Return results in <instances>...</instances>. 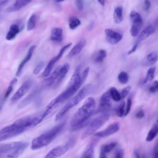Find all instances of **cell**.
<instances>
[{
  "instance_id": "11",
  "label": "cell",
  "mask_w": 158,
  "mask_h": 158,
  "mask_svg": "<svg viewBox=\"0 0 158 158\" xmlns=\"http://www.w3.org/2000/svg\"><path fill=\"white\" fill-rule=\"evenodd\" d=\"M46 87L44 86L43 83H41L40 85L37 86L19 105L18 107L19 109H22L28 105L30 103H31L43 91V89H44Z\"/></svg>"
},
{
  "instance_id": "23",
  "label": "cell",
  "mask_w": 158,
  "mask_h": 158,
  "mask_svg": "<svg viewBox=\"0 0 158 158\" xmlns=\"http://www.w3.org/2000/svg\"><path fill=\"white\" fill-rule=\"evenodd\" d=\"M117 146L116 142H111L107 144H103L101 147V152L99 154V157L101 158H106L107 154L112 151Z\"/></svg>"
},
{
  "instance_id": "6",
  "label": "cell",
  "mask_w": 158,
  "mask_h": 158,
  "mask_svg": "<svg viewBox=\"0 0 158 158\" xmlns=\"http://www.w3.org/2000/svg\"><path fill=\"white\" fill-rule=\"evenodd\" d=\"M109 118V114L106 111L101 112V113L89 122L86 129L81 134V138L84 139L94 133L99 128H100Z\"/></svg>"
},
{
  "instance_id": "46",
  "label": "cell",
  "mask_w": 158,
  "mask_h": 158,
  "mask_svg": "<svg viewBox=\"0 0 158 158\" xmlns=\"http://www.w3.org/2000/svg\"><path fill=\"white\" fill-rule=\"evenodd\" d=\"M134 156L135 157H136V158L140 157V156H139V154L138 151H134Z\"/></svg>"
},
{
  "instance_id": "42",
  "label": "cell",
  "mask_w": 158,
  "mask_h": 158,
  "mask_svg": "<svg viewBox=\"0 0 158 158\" xmlns=\"http://www.w3.org/2000/svg\"><path fill=\"white\" fill-rule=\"evenodd\" d=\"M10 0H0V12L7 4Z\"/></svg>"
},
{
  "instance_id": "3",
  "label": "cell",
  "mask_w": 158,
  "mask_h": 158,
  "mask_svg": "<svg viewBox=\"0 0 158 158\" xmlns=\"http://www.w3.org/2000/svg\"><path fill=\"white\" fill-rule=\"evenodd\" d=\"M65 122H61L50 130L33 138L31 143V149L36 150L50 144L62 131L65 126Z\"/></svg>"
},
{
  "instance_id": "25",
  "label": "cell",
  "mask_w": 158,
  "mask_h": 158,
  "mask_svg": "<svg viewBox=\"0 0 158 158\" xmlns=\"http://www.w3.org/2000/svg\"><path fill=\"white\" fill-rule=\"evenodd\" d=\"M114 22L118 24L120 23L123 20V8L121 6L117 7L114 12L113 14Z\"/></svg>"
},
{
  "instance_id": "10",
  "label": "cell",
  "mask_w": 158,
  "mask_h": 158,
  "mask_svg": "<svg viewBox=\"0 0 158 158\" xmlns=\"http://www.w3.org/2000/svg\"><path fill=\"white\" fill-rule=\"evenodd\" d=\"M33 83V80L31 78H29L24 81L19 88L16 91L11 98V102H15L19 99L22 98L30 89Z\"/></svg>"
},
{
  "instance_id": "45",
  "label": "cell",
  "mask_w": 158,
  "mask_h": 158,
  "mask_svg": "<svg viewBox=\"0 0 158 158\" xmlns=\"http://www.w3.org/2000/svg\"><path fill=\"white\" fill-rule=\"evenodd\" d=\"M138 46V44H136V43H135V44L133 46V47L128 51V55H130V54H131L132 53H133L134 52H135V51L136 50Z\"/></svg>"
},
{
  "instance_id": "34",
  "label": "cell",
  "mask_w": 158,
  "mask_h": 158,
  "mask_svg": "<svg viewBox=\"0 0 158 158\" xmlns=\"http://www.w3.org/2000/svg\"><path fill=\"white\" fill-rule=\"evenodd\" d=\"M125 104L124 102H122L120 103V104L118 106V107L116 109V113L118 117H122L125 115Z\"/></svg>"
},
{
  "instance_id": "20",
  "label": "cell",
  "mask_w": 158,
  "mask_h": 158,
  "mask_svg": "<svg viewBox=\"0 0 158 158\" xmlns=\"http://www.w3.org/2000/svg\"><path fill=\"white\" fill-rule=\"evenodd\" d=\"M20 31V28L19 25L17 23H12L6 35V39L8 41H10L14 40L16 36L19 33Z\"/></svg>"
},
{
  "instance_id": "21",
  "label": "cell",
  "mask_w": 158,
  "mask_h": 158,
  "mask_svg": "<svg viewBox=\"0 0 158 158\" xmlns=\"http://www.w3.org/2000/svg\"><path fill=\"white\" fill-rule=\"evenodd\" d=\"M96 140L93 139L92 140L86 147L85 151H83L81 157L83 158H91L94 157V147L96 144Z\"/></svg>"
},
{
  "instance_id": "24",
  "label": "cell",
  "mask_w": 158,
  "mask_h": 158,
  "mask_svg": "<svg viewBox=\"0 0 158 158\" xmlns=\"http://www.w3.org/2000/svg\"><path fill=\"white\" fill-rule=\"evenodd\" d=\"M157 133H158V125H157V122H156V123L153 125L152 128L149 131L146 137V141L147 142H150L152 141L157 136Z\"/></svg>"
},
{
  "instance_id": "4",
  "label": "cell",
  "mask_w": 158,
  "mask_h": 158,
  "mask_svg": "<svg viewBox=\"0 0 158 158\" xmlns=\"http://www.w3.org/2000/svg\"><path fill=\"white\" fill-rule=\"evenodd\" d=\"M93 88L92 84L85 85L80 91L64 106V107L59 111L56 115V121L59 120L71 108L80 102L88 94H89Z\"/></svg>"
},
{
  "instance_id": "49",
  "label": "cell",
  "mask_w": 158,
  "mask_h": 158,
  "mask_svg": "<svg viewBox=\"0 0 158 158\" xmlns=\"http://www.w3.org/2000/svg\"><path fill=\"white\" fill-rule=\"evenodd\" d=\"M1 104H0V110H1Z\"/></svg>"
},
{
  "instance_id": "41",
  "label": "cell",
  "mask_w": 158,
  "mask_h": 158,
  "mask_svg": "<svg viewBox=\"0 0 158 158\" xmlns=\"http://www.w3.org/2000/svg\"><path fill=\"white\" fill-rule=\"evenodd\" d=\"M75 4L78 10H82L83 9V0H75Z\"/></svg>"
},
{
  "instance_id": "28",
  "label": "cell",
  "mask_w": 158,
  "mask_h": 158,
  "mask_svg": "<svg viewBox=\"0 0 158 158\" xmlns=\"http://www.w3.org/2000/svg\"><path fill=\"white\" fill-rule=\"evenodd\" d=\"M81 25L80 20L77 17H70L69 19V27L71 30H75Z\"/></svg>"
},
{
  "instance_id": "43",
  "label": "cell",
  "mask_w": 158,
  "mask_h": 158,
  "mask_svg": "<svg viewBox=\"0 0 158 158\" xmlns=\"http://www.w3.org/2000/svg\"><path fill=\"white\" fill-rule=\"evenodd\" d=\"M151 7V2L149 0H144V9L145 10H148Z\"/></svg>"
},
{
  "instance_id": "39",
  "label": "cell",
  "mask_w": 158,
  "mask_h": 158,
  "mask_svg": "<svg viewBox=\"0 0 158 158\" xmlns=\"http://www.w3.org/2000/svg\"><path fill=\"white\" fill-rule=\"evenodd\" d=\"M123 154H124L123 151L121 149H118L115 151L114 157L115 158H122V157H123Z\"/></svg>"
},
{
  "instance_id": "30",
  "label": "cell",
  "mask_w": 158,
  "mask_h": 158,
  "mask_svg": "<svg viewBox=\"0 0 158 158\" xmlns=\"http://www.w3.org/2000/svg\"><path fill=\"white\" fill-rule=\"evenodd\" d=\"M36 15L35 14H33L31 15L30 18L27 21V29L28 31H31L33 30L36 27Z\"/></svg>"
},
{
  "instance_id": "36",
  "label": "cell",
  "mask_w": 158,
  "mask_h": 158,
  "mask_svg": "<svg viewBox=\"0 0 158 158\" xmlns=\"http://www.w3.org/2000/svg\"><path fill=\"white\" fill-rule=\"evenodd\" d=\"M131 90V86H127L125 88H123L121 92L120 93V97H121V99H124L125 98H126V96L128 94V93H130Z\"/></svg>"
},
{
  "instance_id": "50",
  "label": "cell",
  "mask_w": 158,
  "mask_h": 158,
  "mask_svg": "<svg viewBox=\"0 0 158 158\" xmlns=\"http://www.w3.org/2000/svg\"><path fill=\"white\" fill-rule=\"evenodd\" d=\"M1 17H1V16H0V20H1Z\"/></svg>"
},
{
  "instance_id": "14",
  "label": "cell",
  "mask_w": 158,
  "mask_h": 158,
  "mask_svg": "<svg viewBox=\"0 0 158 158\" xmlns=\"http://www.w3.org/2000/svg\"><path fill=\"white\" fill-rule=\"evenodd\" d=\"M112 99L108 91L104 93L100 98L99 107V112L106 111L109 109L112 106Z\"/></svg>"
},
{
  "instance_id": "17",
  "label": "cell",
  "mask_w": 158,
  "mask_h": 158,
  "mask_svg": "<svg viewBox=\"0 0 158 158\" xmlns=\"http://www.w3.org/2000/svg\"><path fill=\"white\" fill-rule=\"evenodd\" d=\"M155 31H156V28L153 25H149L146 26L138 36V38L135 43L139 45V44L141 42H142L143 41L146 40L147 38H148L150 35H151L152 33H154Z\"/></svg>"
},
{
  "instance_id": "31",
  "label": "cell",
  "mask_w": 158,
  "mask_h": 158,
  "mask_svg": "<svg viewBox=\"0 0 158 158\" xmlns=\"http://www.w3.org/2000/svg\"><path fill=\"white\" fill-rule=\"evenodd\" d=\"M112 99L115 102H118L121 99L120 94L115 87H111L108 90Z\"/></svg>"
},
{
  "instance_id": "22",
  "label": "cell",
  "mask_w": 158,
  "mask_h": 158,
  "mask_svg": "<svg viewBox=\"0 0 158 158\" xmlns=\"http://www.w3.org/2000/svg\"><path fill=\"white\" fill-rule=\"evenodd\" d=\"M50 40L51 41L60 43L63 40V30L61 28L59 27H55L52 28L51 36H50Z\"/></svg>"
},
{
  "instance_id": "9",
  "label": "cell",
  "mask_w": 158,
  "mask_h": 158,
  "mask_svg": "<svg viewBox=\"0 0 158 158\" xmlns=\"http://www.w3.org/2000/svg\"><path fill=\"white\" fill-rule=\"evenodd\" d=\"M72 44V43H70L67 44H65V46H64L60 49V51H59V52H58V54H57L56 56H54V57H52V58L50 60V61H49V62H48V64H47L46 68L44 69V71H43V73H42V76H43V77H48V76L51 74V72H52V69H53V67H54L55 64H56L57 61H59V60L60 59V58L62 57L63 54L65 52V51L69 48H70V47L71 46Z\"/></svg>"
},
{
  "instance_id": "38",
  "label": "cell",
  "mask_w": 158,
  "mask_h": 158,
  "mask_svg": "<svg viewBox=\"0 0 158 158\" xmlns=\"http://www.w3.org/2000/svg\"><path fill=\"white\" fill-rule=\"evenodd\" d=\"M131 105H132V101H131V99L129 98L127 99V106H126L125 111V115H127L130 113L131 108Z\"/></svg>"
},
{
  "instance_id": "19",
  "label": "cell",
  "mask_w": 158,
  "mask_h": 158,
  "mask_svg": "<svg viewBox=\"0 0 158 158\" xmlns=\"http://www.w3.org/2000/svg\"><path fill=\"white\" fill-rule=\"evenodd\" d=\"M86 40L85 39H81V40H80L70 51V52H69L67 57L69 58H72L73 57L76 56H77L78 54H79L80 53V52L82 51V49H83V48L85 47V46L86 45Z\"/></svg>"
},
{
  "instance_id": "13",
  "label": "cell",
  "mask_w": 158,
  "mask_h": 158,
  "mask_svg": "<svg viewBox=\"0 0 158 158\" xmlns=\"http://www.w3.org/2000/svg\"><path fill=\"white\" fill-rule=\"evenodd\" d=\"M105 34L107 41L112 44L118 43L122 39V33L111 28H106L105 30Z\"/></svg>"
},
{
  "instance_id": "15",
  "label": "cell",
  "mask_w": 158,
  "mask_h": 158,
  "mask_svg": "<svg viewBox=\"0 0 158 158\" xmlns=\"http://www.w3.org/2000/svg\"><path fill=\"white\" fill-rule=\"evenodd\" d=\"M35 48H36V46L35 45H32L31 46H30V48L28 49V52L25 56V57L22 59V62L20 63L17 69V72H16V76H20L22 72V70H23V67H25V65H26V64L31 59L32 56H33V52L35 49Z\"/></svg>"
},
{
  "instance_id": "7",
  "label": "cell",
  "mask_w": 158,
  "mask_h": 158,
  "mask_svg": "<svg viewBox=\"0 0 158 158\" xmlns=\"http://www.w3.org/2000/svg\"><path fill=\"white\" fill-rule=\"evenodd\" d=\"M75 143V139L73 138H70L65 144L58 146L57 147L52 149L45 156L46 158H53V157H58L65 153H66L73 146Z\"/></svg>"
},
{
  "instance_id": "40",
  "label": "cell",
  "mask_w": 158,
  "mask_h": 158,
  "mask_svg": "<svg viewBox=\"0 0 158 158\" xmlns=\"http://www.w3.org/2000/svg\"><path fill=\"white\" fill-rule=\"evenodd\" d=\"M144 117V112L143 110H142V109L138 110L135 114V117L138 119H141V118H143Z\"/></svg>"
},
{
  "instance_id": "37",
  "label": "cell",
  "mask_w": 158,
  "mask_h": 158,
  "mask_svg": "<svg viewBox=\"0 0 158 158\" xmlns=\"http://www.w3.org/2000/svg\"><path fill=\"white\" fill-rule=\"evenodd\" d=\"M158 91V82L155 80L152 85L149 88V91L151 93H156Z\"/></svg>"
},
{
  "instance_id": "16",
  "label": "cell",
  "mask_w": 158,
  "mask_h": 158,
  "mask_svg": "<svg viewBox=\"0 0 158 158\" xmlns=\"http://www.w3.org/2000/svg\"><path fill=\"white\" fill-rule=\"evenodd\" d=\"M69 69H70V65L68 63H65L62 66L59 67V73H58L56 81H54V84L52 85L54 88H56L60 84L63 79L65 78L66 74L69 72Z\"/></svg>"
},
{
  "instance_id": "33",
  "label": "cell",
  "mask_w": 158,
  "mask_h": 158,
  "mask_svg": "<svg viewBox=\"0 0 158 158\" xmlns=\"http://www.w3.org/2000/svg\"><path fill=\"white\" fill-rule=\"evenodd\" d=\"M117 78H118V81L121 84H126L128 81L129 75L128 74L127 72H126L125 71H122L118 74Z\"/></svg>"
},
{
  "instance_id": "27",
  "label": "cell",
  "mask_w": 158,
  "mask_h": 158,
  "mask_svg": "<svg viewBox=\"0 0 158 158\" xmlns=\"http://www.w3.org/2000/svg\"><path fill=\"white\" fill-rule=\"evenodd\" d=\"M107 56V52L104 49H100L94 55V61L96 63H101L103 62Z\"/></svg>"
},
{
  "instance_id": "8",
  "label": "cell",
  "mask_w": 158,
  "mask_h": 158,
  "mask_svg": "<svg viewBox=\"0 0 158 158\" xmlns=\"http://www.w3.org/2000/svg\"><path fill=\"white\" fill-rule=\"evenodd\" d=\"M130 17L132 23L130 28V34L132 36L135 37L138 35L139 30L143 25V20L141 15L135 10L131 11Z\"/></svg>"
},
{
  "instance_id": "29",
  "label": "cell",
  "mask_w": 158,
  "mask_h": 158,
  "mask_svg": "<svg viewBox=\"0 0 158 158\" xmlns=\"http://www.w3.org/2000/svg\"><path fill=\"white\" fill-rule=\"evenodd\" d=\"M156 67H151L148 69V70L147 71L146 77H145V78H144V80L143 81V84L147 83L148 81H151L152 80H153V78L154 77L155 73H156Z\"/></svg>"
},
{
  "instance_id": "2",
  "label": "cell",
  "mask_w": 158,
  "mask_h": 158,
  "mask_svg": "<svg viewBox=\"0 0 158 158\" xmlns=\"http://www.w3.org/2000/svg\"><path fill=\"white\" fill-rule=\"evenodd\" d=\"M96 108L94 99L89 97L83 104L75 112L70 120V126L72 131H76L81 128L86 127L88 124L89 118L93 115Z\"/></svg>"
},
{
  "instance_id": "18",
  "label": "cell",
  "mask_w": 158,
  "mask_h": 158,
  "mask_svg": "<svg viewBox=\"0 0 158 158\" xmlns=\"http://www.w3.org/2000/svg\"><path fill=\"white\" fill-rule=\"evenodd\" d=\"M33 0H15L14 3L7 7L6 11L7 12H14L18 11L28 5Z\"/></svg>"
},
{
  "instance_id": "35",
  "label": "cell",
  "mask_w": 158,
  "mask_h": 158,
  "mask_svg": "<svg viewBox=\"0 0 158 158\" xmlns=\"http://www.w3.org/2000/svg\"><path fill=\"white\" fill-rule=\"evenodd\" d=\"M44 63L43 61H41L40 62L36 65V67L34 68L33 69V73L35 75H37L40 73V72L43 69V68L44 67Z\"/></svg>"
},
{
  "instance_id": "48",
  "label": "cell",
  "mask_w": 158,
  "mask_h": 158,
  "mask_svg": "<svg viewBox=\"0 0 158 158\" xmlns=\"http://www.w3.org/2000/svg\"><path fill=\"white\" fill-rule=\"evenodd\" d=\"M65 0H54V1L56 2H63V1H64Z\"/></svg>"
},
{
  "instance_id": "26",
  "label": "cell",
  "mask_w": 158,
  "mask_h": 158,
  "mask_svg": "<svg viewBox=\"0 0 158 158\" xmlns=\"http://www.w3.org/2000/svg\"><path fill=\"white\" fill-rule=\"evenodd\" d=\"M146 64L151 65L154 64L157 60V53L156 51H152L148 54L146 57Z\"/></svg>"
},
{
  "instance_id": "47",
  "label": "cell",
  "mask_w": 158,
  "mask_h": 158,
  "mask_svg": "<svg viewBox=\"0 0 158 158\" xmlns=\"http://www.w3.org/2000/svg\"><path fill=\"white\" fill-rule=\"evenodd\" d=\"M97 1L102 6H104L105 4V2H106V0H97Z\"/></svg>"
},
{
  "instance_id": "1",
  "label": "cell",
  "mask_w": 158,
  "mask_h": 158,
  "mask_svg": "<svg viewBox=\"0 0 158 158\" xmlns=\"http://www.w3.org/2000/svg\"><path fill=\"white\" fill-rule=\"evenodd\" d=\"M89 71V67H87L84 69L82 74L80 73V67H77L70 78L66 89L52 99L46 106V109L43 110V114L46 117L54 108L59 104L69 99L80 89L81 85L84 83L88 77Z\"/></svg>"
},
{
  "instance_id": "44",
  "label": "cell",
  "mask_w": 158,
  "mask_h": 158,
  "mask_svg": "<svg viewBox=\"0 0 158 158\" xmlns=\"http://www.w3.org/2000/svg\"><path fill=\"white\" fill-rule=\"evenodd\" d=\"M152 156L154 158H157L158 157V146H157V143L155 144V146L154 147Z\"/></svg>"
},
{
  "instance_id": "12",
  "label": "cell",
  "mask_w": 158,
  "mask_h": 158,
  "mask_svg": "<svg viewBox=\"0 0 158 158\" xmlns=\"http://www.w3.org/2000/svg\"><path fill=\"white\" fill-rule=\"evenodd\" d=\"M120 129V123L117 122H115L110 124L106 129L96 132L94 134L95 137L99 138H105L111 135L114 134L117 131H118Z\"/></svg>"
},
{
  "instance_id": "5",
  "label": "cell",
  "mask_w": 158,
  "mask_h": 158,
  "mask_svg": "<svg viewBox=\"0 0 158 158\" xmlns=\"http://www.w3.org/2000/svg\"><path fill=\"white\" fill-rule=\"evenodd\" d=\"M25 141H14L0 144L1 157H17L21 156L28 146Z\"/></svg>"
},
{
  "instance_id": "32",
  "label": "cell",
  "mask_w": 158,
  "mask_h": 158,
  "mask_svg": "<svg viewBox=\"0 0 158 158\" xmlns=\"http://www.w3.org/2000/svg\"><path fill=\"white\" fill-rule=\"evenodd\" d=\"M17 81V79L15 78H13L10 81V83H9V86H8L7 89H6V91L4 94V99H6L9 96V95L11 94V93L13 90V88H14L15 85L16 84Z\"/></svg>"
}]
</instances>
